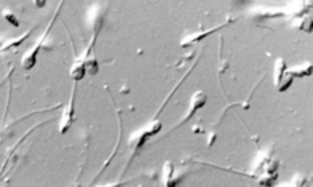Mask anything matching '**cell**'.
<instances>
[{
  "label": "cell",
  "mask_w": 313,
  "mask_h": 187,
  "mask_svg": "<svg viewBox=\"0 0 313 187\" xmlns=\"http://www.w3.org/2000/svg\"><path fill=\"white\" fill-rule=\"evenodd\" d=\"M2 16H4V20H5L10 26H13V27H20V20H18V16H16V14H14L13 11H10V10H4V11H2Z\"/></svg>",
  "instance_id": "9"
},
{
  "label": "cell",
  "mask_w": 313,
  "mask_h": 187,
  "mask_svg": "<svg viewBox=\"0 0 313 187\" xmlns=\"http://www.w3.org/2000/svg\"><path fill=\"white\" fill-rule=\"evenodd\" d=\"M214 139H216V133H211L210 135V139H208V147H211L214 144Z\"/></svg>",
  "instance_id": "13"
},
{
  "label": "cell",
  "mask_w": 313,
  "mask_h": 187,
  "mask_svg": "<svg viewBox=\"0 0 313 187\" xmlns=\"http://www.w3.org/2000/svg\"><path fill=\"white\" fill-rule=\"evenodd\" d=\"M288 76V64L283 58H278L277 63H275V69H273V82L275 86H278L281 83V80Z\"/></svg>",
  "instance_id": "7"
},
{
  "label": "cell",
  "mask_w": 313,
  "mask_h": 187,
  "mask_svg": "<svg viewBox=\"0 0 313 187\" xmlns=\"http://www.w3.org/2000/svg\"><path fill=\"white\" fill-rule=\"evenodd\" d=\"M32 4H34L37 8H43L45 5H47V0H32Z\"/></svg>",
  "instance_id": "12"
},
{
  "label": "cell",
  "mask_w": 313,
  "mask_h": 187,
  "mask_svg": "<svg viewBox=\"0 0 313 187\" xmlns=\"http://www.w3.org/2000/svg\"><path fill=\"white\" fill-rule=\"evenodd\" d=\"M288 72L294 77V79H302V77H308L311 74V64L310 63H304L299 66L294 67H288Z\"/></svg>",
  "instance_id": "8"
},
{
  "label": "cell",
  "mask_w": 313,
  "mask_h": 187,
  "mask_svg": "<svg viewBox=\"0 0 313 187\" xmlns=\"http://www.w3.org/2000/svg\"><path fill=\"white\" fill-rule=\"evenodd\" d=\"M77 88V82H73L72 85V91H70V98L67 101V104L63 109L61 114V120H59V133L64 135L69 132V128L72 126V123L76 122L77 115H76V90Z\"/></svg>",
  "instance_id": "2"
},
{
  "label": "cell",
  "mask_w": 313,
  "mask_h": 187,
  "mask_svg": "<svg viewBox=\"0 0 313 187\" xmlns=\"http://www.w3.org/2000/svg\"><path fill=\"white\" fill-rule=\"evenodd\" d=\"M86 74V53L83 51L80 56H76L73 60V64L70 67V77L73 79V82H79L85 77Z\"/></svg>",
  "instance_id": "5"
},
{
  "label": "cell",
  "mask_w": 313,
  "mask_h": 187,
  "mask_svg": "<svg viewBox=\"0 0 313 187\" xmlns=\"http://www.w3.org/2000/svg\"><path fill=\"white\" fill-rule=\"evenodd\" d=\"M232 21H233V20H230V21H227V23H224V24H220V26H216V27H213V29H206V31H200V32H195V34H187V35H184L182 40H181V47H182V48L192 47L193 43L201 42L203 39H206L208 35H211V34L217 32L219 29L226 27V26H227L229 23H232Z\"/></svg>",
  "instance_id": "4"
},
{
  "label": "cell",
  "mask_w": 313,
  "mask_h": 187,
  "mask_svg": "<svg viewBox=\"0 0 313 187\" xmlns=\"http://www.w3.org/2000/svg\"><path fill=\"white\" fill-rule=\"evenodd\" d=\"M206 101H208V96H206V93H203L201 90H198V91L193 93V96L190 98V106H189L186 115L182 117V120L179 122V125H184L187 120H190V119L193 117V115L197 114V110H200L201 107H205Z\"/></svg>",
  "instance_id": "3"
},
{
  "label": "cell",
  "mask_w": 313,
  "mask_h": 187,
  "mask_svg": "<svg viewBox=\"0 0 313 187\" xmlns=\"http://www.w3.org/2000/svg\"><path fill=\"white\" fill-rule=\"evenodd\" d=\"M297 27L302 29V31L311 32V16H308V20H307V18H304V20H302L299 24H297Z\"/></svg>",
  "instance_id": "11"
},
{
  "label": "cell",
  "mask_w": 313,
  "mask_h": 187,
  "mask_svg": "<svg viewBox=\"0 0 313 187\" xmlns=\"http://www.w3.org/2000/svg\"><path fill=\"white\" fill-rule=\"evenodd\" d=\"M173 173H174V166L171 162H167L165 166H163V179H165L167 185H171V179H173Z\"/></svg>",
  "instance_id": "10"
},
{
  "label": "cell",
  "mask_w": 313,
  "mask_h": 187,
  "mask_svg": "<svg viewBox=\"0 0 313 187\" xmlns=\"http://www.w3.org/2000/svg\"><path fill=\"white\" fill-rule=\"evenodd\" d=\"M63 2L64 0H61V4L58 5V8H56V13L53 14V18H51V21L48 23V27L45 29L43 31V34H42V37H40V40L35 43V45L29 50L24 56H23V60H21V64H23V69L24 70H31V69H34L35 67V64H37V56H39V51L42 50V47H43V43H45V40H47V37H48V32H50V29L53 27V24H54V21H56V18H58V13H59V10H61V5H63Z\"/></svg>",
  "instance_id": "1"
},
{
  "label": "cell",
  "mask_w": 313,
  "mask_h": 187,
  "mask_svg": "<svg viewBox=\"0 0 313 187\" xmlns=\"http://www.w3.org/2000/svg\"><path fill=\"white\" fill-rule=\"evenodd\" d=\"M32 31H34V27H31L29 29V31H26L24 34H21V35H18V37H13V39H7L2 45H0V53H5V51H10V50H16V48H20L23 43L29 39V35L32 34Z\"/></svg>",
  "instance_id": "6"
}]
</instances>
